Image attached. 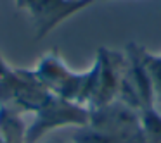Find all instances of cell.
<instances>
[{
    "instance_id": "1",
    "label": "cell",
    "mask_w": 161,
    "mask_h": 143,
    "mask_svg": "<svg viewBox=\"0 0 161 143\" xmlns=\"http://www.w3.org/2000/svg\"><path fill=\"white\" fill-rule=\"evenodd\" d=\"M73 143H147L139 114L128 104L114 102L90 110V121L73 133Z\"/></svg>"
},
{
    "instance_id": "2",
    "label": "cell",
    "mask_w": 161,
    "mask_h": 143,
    "mask_svg": "<svg viewBox=\"0 0 161 143\" xmlns=\"http://www.w3.org/2000/svg\"><path fill=\"white\" fill-rule=\"evenodd\" d=\"M126 69V54L111 50L108 47H99L94 64L90 69H87V86L81 104L92 110L114 102L119 97Z\"/></svg>"
},
{
    "instance_id": "3",
    "label": "cell",
    "mask_w": 161,
    "mask_h": 143,
    "mask_svg": "<svg viewBox=\"0 0 161 143\" xmlns=\"http://www.w3.org/2000/svg\"><path fill=\"white\" fill-rule=\"evenodd\" d=\"M52 95L31 69L12 67L0 57V105L33 115Z\"/></svg>"
},
{
    "instance_id": "4",
    "label": "cell",
    "mask_w": 161,
    "mask_h": 143,
    "mask_svg": "<svg viewBox=\"0 0 161 143\" xmlns=\"http://www.w3.org/2000/svg\"><path fill=\"white\" fill-rule=\"evenodd\" d=\"M31 71L36 76V79L50 93L66 98V100L76 102V104L83 102V93L87 86V71L83 73L73 71L64 62L57 49H52L43 54Z\"/></svg>"
},
{
    "instance_id": "5",
    "label": "cell",
    "mask_w": 161,
    "mask_h": 143,
    "mask_svg": "<svg viewBox=\"0 0 161 143\" xmlns=\"http://www.w3.org/2000/svg\"><path fill=\"white\" fill-rule=\"evenodd\" d=\"M90 121V110L85 105L52 95L33 114L26 131V143H36L40 138L59 128H83Z\"/></svg>"
},
{
    "instance_id": "6",
    "label": "cell",
    "mask_w": 161,
    "mask_h": 143,
    "mask_svg": "<svg viewBox=\"0 0 161 143\" xmlns=\"http://www.w3.org/2000/svg\"><path fill=\"white\" fill-rule=\"evenodd\" d=\"M19 11H26L35 28V38L49 36L57 26L88 9L97 0H14Z\"/></svg>"
},
{
    "instance_id": "7",
    "label": "cell",
    "mask_w": 161,
    "mask_h": 143,
    "mask_svg": "<svg viewBox=\"0 0 161 143\" xmlns=\"http://www.w3.org/2000/svg\"><path fill=\"white\" fill-rule=\"evenodd\" d=\"M28 122L25 114L16 109L0 105V141L2 143H26Z\"/></svg>"
},
{
    "instance_id": "8",
    "label": "cell",
    "mask_w": 161,
    "mask_h": 143,
    "mask_svg": "<svg viewBox=\"0 0 161 143\" xmlns=\"http://www.w3.org/2000/svg\"><path fill=\"white\" fill-rule=\"evenodd\" d=\"M140 59L146 67V73L149 76L151 83H153L154 93H156L158 102H161V55L151 54L140 45Z\"/></svg>"
},
{
    "instance_id": "9",
    "label": "cell",
    "mask_w": 161,
    "mask_h": 143,
    "mask_svg": "<svg viewBox=\"0 0 161 143\" xmlns=\"http://www.w3.org/2000/svg\"><path fill=\"white\" fill-rule=\"evenodd\" d=\"M47 143H68V141H61V140H54V141H47ZM73 143V141H71Z\"/></svg>"
},
{
    "instance_id": "10",
    "label": "cell",
    "mask_w": 161,
    "mask_h": 143,
    "mask_svg": "<svg viewBox=\"0 0 161 143\" xmlns=\"http://www.w3.org/2000/svg\"><path fill=\"white\" fill-rule=\"evenodd\" d=\"M0 143H2V141H0Z\"/></svg>"
}]
</instances>
